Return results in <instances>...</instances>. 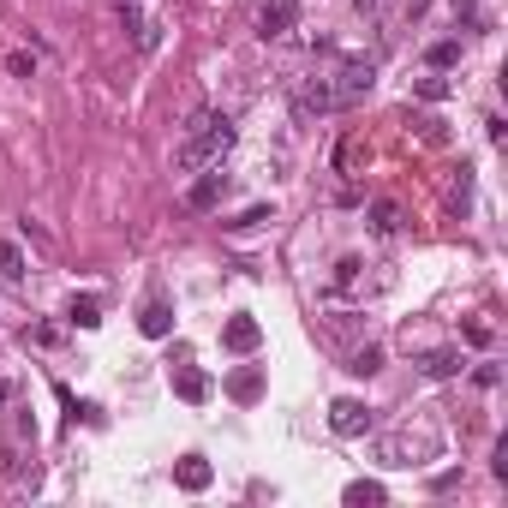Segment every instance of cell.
<instances>
[{"label": "cell", "instance_id": "cell-1", "mask_svg": "<svg viewBox=\"0 0 508 508\" xmlns=\"http://www.w3.org/2000/svg\"><path fill=\"white\" fill-rule=\"evenodd\" d=\"M228 150H234V120L215 114V108H204V114H192L186 137L174 144V168L179 174H197V168H215Z\"/></svg>", "mask_w": 508, "mask_h": 508}, {"label": "cell", "instance_id": "cell-2", "mask_svg": "<svg viewBox=\"0 0 508 508\" xmlns=\"http://www.w3.org/2000/svg\"><path fill=\"white\" fill-rule=\"evenodd\" d=\"M371 84H377L371 60H347V66L329 79V102H335V108H359V102L371 96Z\"/></svg>", "mask_w": 508, "mask_h": 508}, {"label": "cell", "instance_id": "cell-3", "mask_svg": "<svg viewBox=\"0 0 508 508\" xmlns=\"http://www.w3.org/2000/svg\"><path fill=\"white\" fill-rule=\"evenodd\" d=\"M294 24H299V0H263L257 6V37L263 42H281Z\"/></svg>", "mask_w": 508, "mask_h": 508}, {"label": "cell", "instance_id": "cell-4", "mask_svg": "<svg viewBox=\"0 0 508 508\" xmlns=\"http://www.w3.org/2000/svg\"><path fill=\"white\" fill-rule=\"evenodd\" d=\"M371 425H377L371 407H365V401H353V395H341V401L329 407V430H335V437H365Z\"/></svg>", "mask_w": 508, "mask_h": 508}, {"label": "cell", "instance_id": "cell-5", "mask_svg": "<svg viewBox=\"0 0 508 508\" xmlns=\"http://www.w3.org/2000/svg\"><path fill=\"white\" fill-rule=\"evenodd\" d=\"M221 347L228 353H257L263 347V323H257L252 312H234L228 323H221Z\"/></svg>", "mask_w": 508, "mask_h": 508}, {"label": "cell", "instance_id": "cell-6", "mask_svg": "<svg viewBox=\"0 0 508 508\" xmlns=\"http://www.w3.org/2000/svg\"><path fill=\"white\" fill-rule=\"evenodd\" d=\"M221 197H228V174H221V162H215V168H197L192 192H186V210H215Z\"/></svg>", "mask_w": 508, "mask_h": 508}, {"label": "cell", "instance_id": "cell-7", "mask_svg": "<svg viewBox=\"0 0 508 508\" xmlns=\"http://www.w3.org/2000/svg\"><path fill=\"white\" fill-rule=\"evenodd\" d=\"M174 485L186 490V496H197V490L215 485V467L204 461V454H179V461H174Z\"/></svg>", "mask_w": 508, "mask_h": 508}, {"label": "cell", "instance_id": "cell-8", "mask_svg": "<svg viewBox=\"0 0 508 508\" xmlns=\"http://www.w3.org/2000/svg\"><path fill=\"white\" fill-rule=\"evenodd\" d=\"M137 329L150 335V341H168V335H174V305H168V299H150V305L137 312Z\"/></svg>", "mask_w": 508, "mask_h": 508}, {"label": "cell", "instance_id": "cell-9", "mask_svg": "<svg viewBox=\"0 0 508 508\" xmlns=\"http://www.w3.org/2000/svg\"><path fill=\"white\" fill-rule=\"evenodd\" d=\"M174 395L192 401V407H204V401L215 395V383H210V371H192V365H186V371H174Z\"/></svg>", "mask_w": 508, "mask_h": 508}, {"label": "cell", "instance_id": "cell-10", "mask_svg": "<svg viewBox=\"0 0 508 508\" xmlns=\"http://www.w3.org/2000/svg\"><path fill=\"white\" fill-rule=\"evenodd\" d=\"M341 503L347 508H377V503H389V490L377 485V479H353V485L341 490Z\"/></svg>", "mask_w": 508, "mask_h": 508}, {"label": "cell", "instance_id": "cell-11", "mask_svg": "<svg viewBox=\"0 0 508 508\" xmlns=\"http://www.w3.org/2000/svg\"><path fill=\"white\" fill-rule=\"evenodd\" d=\"M454 60H461V37H443V42H430V48H425V66H430V72H449Z\"/></svg>", "mask_w": 508, "mask_h": 508}, {"label": "cell", "instance_id": "cell-12", "mask_svg": "<svg viewBox=\"0 0 508 508\" xmlns=\"http://www.w3.org/2000/svg\"><path fill=\"white\" fill-rule=\"evenodd\" d=\"M228 395H234V401H257V395H263V371H252V365L234 371L228 377Z\"/></svg>", "mask_w": 508, "mask_h": 508}, {"label": "cell", "instance_id": "cell-13", "mask_svg": "<svg viewBox=\"0 0 508 508\" xmlns=\"http://www.w3.org/2000/svg\"><path fill=\"white\" fill-rule=\"evenodd\" d=\"M66 317H72L79 329H96V323H102V299H96V294H79V299H72V312H66Z\"/></svg>", "mask_w": 508, "mask_h": 508}, {"label": "cell", "instance_id": "cell-14", "mask_svg": "<svg viewBox=\"0 0 508 508\" xmlns=\"http://www.w3.org/2000/svg\"><path fill=\"white\" fill-rule=\"evenodd\" d=\"M425 371H430V377H461V371H467V359L443 347V353H425Z\"/></svg>", "mask_w": 508, "mask_h": 508}, {"label": "cell", "instance_id": "cell-15", "mask_svg": "<svg viewBox=\"0 0 508 508\" xmlns=\"http://www.w3.org/2000/svg\"><path fill=\"white\" fill-rule=\"evenodd\" d=\"M371 228L377 234H395V228H401V204H395V197H377L371 204Z\"/></svg>", "mask_w": 508, "mask_h": 508}, {"label": "cell", "instance_id": "cell-16", "mask_svg": "<svg viewBox=\"0 0 508 508\" xmlns=\"http://www.w3.org/2000/svg\"><path fill=\"white\" fill-rule=\"evenodd\" d=\"M263 221H275V210H270V204H252V210H246V215H234L228 228H234V234H246V228H263Z\"/></svg>", "mask_w": 508, "mask_h": 508}, {"label": "cell", "instance_id": "cell-17", "mask_svg": "<svg viewBox=\"0 0 508 508\" xmlns=\"http://www.w3.org/2000/svg\"><path fill=\"white\" fill-rule=\"evenodd\" d=\"M412 90H419L425 102H443V96H449V79H443V72H425V79L412 84Z\"/></svg>", "mask_w": 508, "mask_h": 508}, {"label": "cell", "instance_id": "cell-18", "mask_svg": "<svg viewBox=\"0 0 508 508\" xmlns=\"http://www.w3.org/2000/svg\"><path fill=\"white\" fill-rule=\"evenodd\" d=\"M377 365H383V347H359V353H353V365H347V371H359V377H371V371H377Z\"/></svg>", "mask_w": 508, "mask_h": 508}, {"label": "cell", "instance_id": "cell-19", "mask_svg": "<svg viewBox=\"0 0 508 508\" xmlns=\"http://www.w3.org/2000/svg\"><path fill=\"white\" fill-rule=\"evenodd\" d=\"M0 270L12 275V281L24 275V252H19V246H0Z\"/></svg>", "mask_w": 508, "mask_h": 508}, {"label": "cell", "instance_id": "cell-20", "mask_svg": "<svg viewBox=\"0 0 508 508\" xmlns=\"http://www.w3.org/2000/svg\"><path fill=\"white\" fill-rule=\"evenodd\" d=\"M54 395H60V407H66V419H84V412H90V407L79 401V395L66 389V383H54Z\"/></svg>", "mask_w": 508, "mask_h": 508}, {"label": "cell", "instance_id": "cell-21", "mask_svg": "<svg viewBox=\"0 0 508 508\" xmlns=\"http://www.w3.org/2000/svg\"><path fill=\"white\" fill-rule=\"evenodd\" d=\"M461 335H467V347H490V341H496V329H490V323H467Z\"/></svg>", "mask_w": 508, "mask_h": 508}, {"label": "cell", "instance_id": "cell-22", "mask_svg": "<svg viewBox=\"0 0 508 508\" xmlns=\"http://www.w3.org/2000/svg\"><path fill=\"white\" fill-rule=\"evenodd\" d=\"M472 377H479V389H496V383H503V371H496V365H479Z\"/></svg>", "mask_w": 508, "mask_h": 508}, {"label": "cell", "instance_id": "cell-23", "mask_svg": "<svg viewBox=\"0 0 508 508\" xmlns=\"http://www.w3.org/2000/svg\"><path fill=\"white\" fill-rule=\"evenodd\" d=\"M454 19H479V6L472 0H454Z\"/></svg>", "mask_w": 508, "mask_h": 508}, {"label": "cell", "instance_id": "cell-24", "mask_svg": "<svg viewBox=\"0 0 508 508\" xmlns=\"http://www.w3.org/2000/svg\"><path fill=\"white\" fill-rule=\"evenodd\" d=\"M430 0H407V19H419V12H425Z\"/></svg>", "mask_w": 508, "mask_h": 508}, {"label": "cell", "instance_id": "cell-25", "mask_svg": "<svg viewBox=\"0 0 508 508\" xmlns=\"http://www.w3.org/2000/svg\"><path fill=\"white\" fill-rule=\"evenodd\" d=\"M353 6H359V12H365V6H377V0H353Z\"/></svg>", "mask_w": 508, "mask_h": 508}]
</instances>
